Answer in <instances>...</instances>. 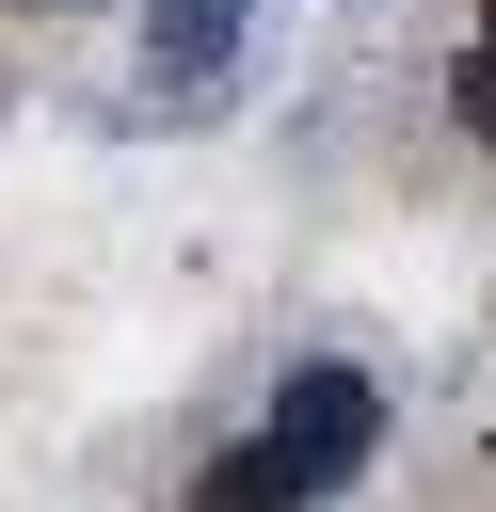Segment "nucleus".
<instances>
[{
	"label": "nucleus",
	"mask_w": 496,
	"mask_h": 512,
	"mask_svg": "<svg viewBox=\"0 0 496 512\" xmlns=\"http://www.w3.org/2000/svg\"><path fill=\"white\" fill-rule=\"evenodd\" d=\"M480 32H496V0H480Z\"/></svg>",
	"instance_id": "nucleus-5"
},
{
	"label": "nucleus",
	"mask_w": 496,
	"mask_h": 512,
	"mask_svg": "<svg viewBox=\"0 0 496 512\" xmlns=\"http://www.w3.org/2000/svg\"><path fill=\"white\" fill-rule=\"evenodd\" d=\"M304 496H336L368 448H384V400H368V368H288V400H272V432H256Z\"/></svg>",
	"instance_id": "nucleus-1"
},
{
	"label": "nucleus",
	"mask_w": 496,
	"mask_h": 512,
	"mask_svg": "<svg viewBox=\"0 0 496 512\" xmlns=\"http://www.w3.org/2000/svg\"><path fill=\"white\" fill-rule=\"evenodd\" d=\"M448 112H464V128H480V144H496V32H480V48H464V80H448Z\"/></svg>",
	"instance_id": "nucleus-4"
},
{
	"label": "nucleus",
	"mask_w": 496,
	"mask_h": 512,
	"mask_svg": "<svg viewBox=\"0 0 496 512\" xmlns=\"http://www.w3.org/2000/svg\"><path fill=\"white\" fill-rule=\"evenodd\" d=\"M192 512H320V496H304V480H288V464H272L256 432H240V448H224V464L192 480Z\"/></svg>",
	"instance_id": "nucleus-3"
},
{
	"label": "nucleus",
	"mask_w": 496,
	"mask_h": 512,
	"mask_svg": "<svg viewBox=\"0 0 496 512\" xmlns=\"http://www.w3.org/2000/svg\"><path fill=\"white\" fill-rule=\"evenodd\" d=\"M240 16H256V0H160V16H144V96H176V112H192V96H224Z\"/></svg>",
	"instance_id": "nucleus-2"
}]
</instances>
